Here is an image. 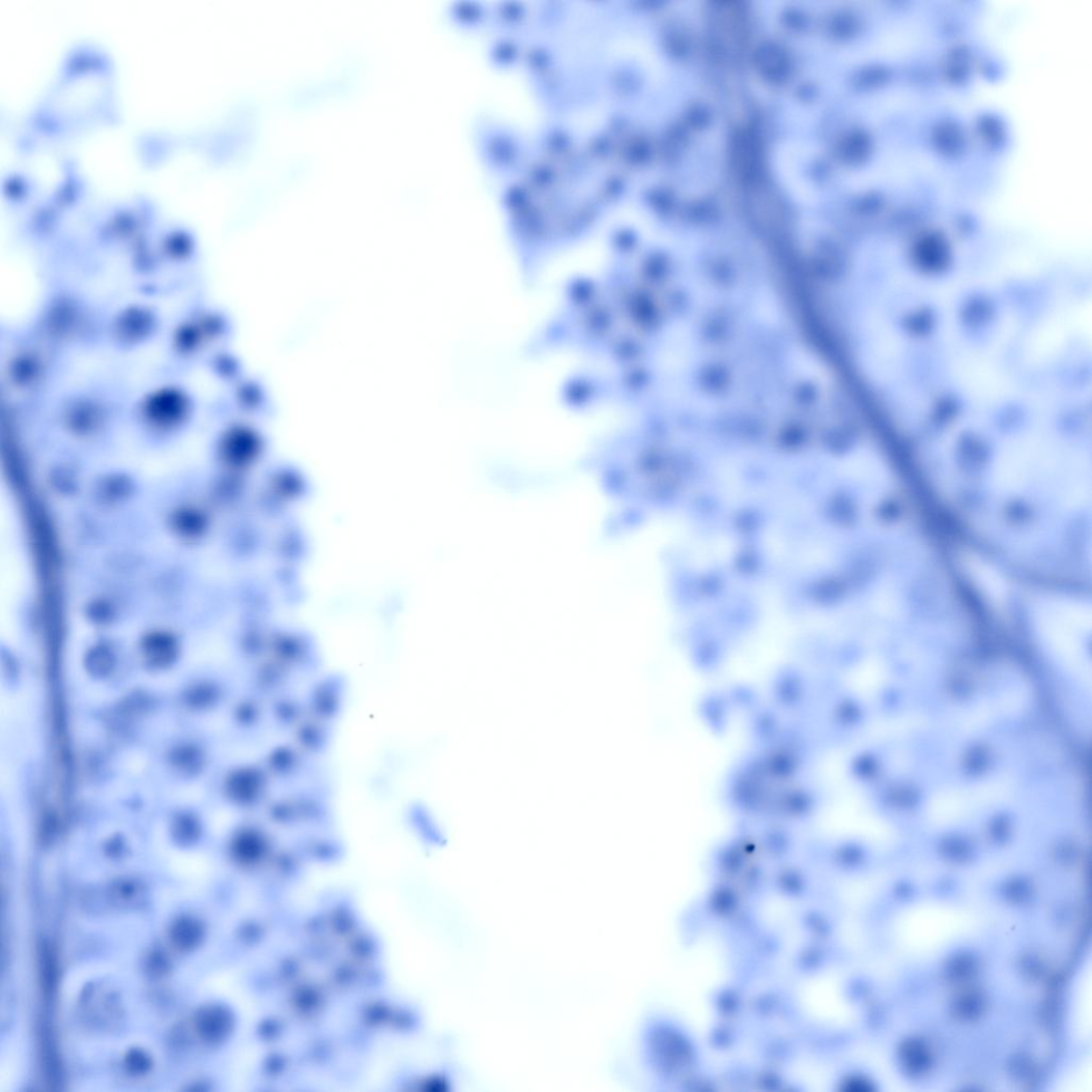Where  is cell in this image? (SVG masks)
Wrapping results in <instances>:
<instances>
[{"label": "cell", "mask_w": 1092, "mask_h": 1092, "mask_svg": "<svg viewBox=\"0 0 1092 1092\" xmlns=\"http://www.w3.org/2000/svg\"><path fill=\"white\" fill-rule=\"evenodd\" d=\"M258 759L277 789H294L323 778L320 761L304 753L289 739L268 746Z\"/></svg>", "instance_id": "cell-2"}, {"label": "cell", "mask_w": 1092, "mask_h": 1092, "mask_svg": "<svg viewBox=\"0 0 1092 1092\" xmlns=\"http://www.w3.org/2000/svg\"><path fill=\"white\" fill-rule=\"evenodd\" d=\"M276 791L259 759L238 764L227 773L223 783L226 802L247 816L259 815Z\"/></svg>", "instance_id": "cell-1"}, {"label": "cell", "mask_w": 1092, "mask_h": 1092, "mask_svg": "<svg viewBox=\"0 0 1092 1092\" xmlns=\"http://www.w3.org/2000/svg\"><path fill=\"white\" fill-rule=\"evenodd\" d=\"M232 720L236 734L250 744L260 743L270 732L267 703L247 691L235 703Z\"/></svg>", "instance_id": "cell-6"}, {"label": "cell", "mask_w": 1092, "mask_h": 1092, "mask_svg": "<svg viewBox=\"0 0 1092 1092\" xmlns=\"http://www.w3.org/2000/svg\"><path fill=\"white\" fill-rule=\"evenodd\" d=\"M259 816L277 833L295 834L301 830L291 789H277Z\"/></svg>", "instance_id": "cell-10"}, {"label": "cell", "mask_w": 1092, "mask_h": 1092, "mask_svg": "<svg viewBox=\"0 0 1092 1092\" xmlns=\"http://www.w3.org/2000/svg\"><path fill=\"white\" fill-rule=\"evenodd\" d=\"M297 680L275 660L253 663L247 676L246 691L266 703L297 687Z\"/></svg>", "instance_id": "cell-5"}, {"label": "cell", "mask_w": 1092, "mask_h": 1092, "mask_svg": "<svg viewBox=\"0 0 1092 1092\" xmlns=\"http://www.w3.org/2000/svg\"><path fill=\"white\" fill-rule=\"evenodd\" d=\"M291 792H293L301 830L336 828L334 794L329 783L323 778L308 782Z\"/></svg>", "instance_id": "cell-3"}, {"label": "cell", "mask_w": 1092, "mask_h": 1092, "mask_svg": "<svg viewBox=\"0 0 1092 1092\" xmlns=\"http://www.w3.org/2000/svg\"><path fill=\"white\" fill-rule=\"evenodd\" d=\"M136 894V886H134L132 883L125 882L115 887L114 895L121 901H128L133 899Z\"/></svg>", "instance_id": "cell-16"}, {"label": "cell", "mask_w": 1092, "mask_h": 1092, "mask_svg": "<svg viewBox=\"0 0 1092 1092\" xmlns=\"http://www.w3.org/2000/svg\"><path fill=\"white\" fill-rule=\"evenodd\" d=\"M347 696L345 677L339 673L319 677L304 691L308 716L337 725L344 714Z\"/></svg>", "instance_id": "cell-4"}, {"label": "cell", "mask_w": 1092, "mask_h": 1092, "mask_svg": "<svg viewBox=\"0 0 1092 1092\" xmlns=\"http://www.w3.org/2000/svg\"><path fill=\"white\" fill-rule=\"evenodd\" d=\"M172 943L180 951H193L200 945L203 938V927L199 921L191 917L176 920L170 929Z\"/></svg>", "instance_id": "cell-12"}, {"label": "cell", "mask_w": 1092, "mask_h": 1092, "mask_svg": "<svg viewBox=\"0 0 1092 1092\" xmlns=\"http://www.w3.org/2000/svg\"><path fill=\"white\" fill-rule=\"evenodd\" d=\"M152 973L163 974L168 970V962L164 955L154 954L149 962Z\"/></svg>", "instance_id": "cell-17"}, {"label": "cell", "mask_w": 1092, "mask_h": 1092, "mask_svg": "<svg viewBox=\"0 0 1092 1092\" xmlns=\"http://www.w3.org/2000/svg\"><path fill=\"white\" fill-rule=\"evenodd\" d=\"M289 842L304 860L333 861L339 858L344 850L335 829L301 830L293 834Z\"/></svg>", "instance_id": "cell-9"}, {"label": "cell", "mask_w": 1092, "mask_h": 1092, "mask_svg": "<svg viewBox=\"0 0 1092 1092\" xmlns=\"http://www.w3.org/2000/svg\"><path fill=\"white\" fill-rule=\"evenodd\" d=\"M124 1065L133 1075H143L148 1073L152 1068V1060L147 1052L139 1048H134L127 1052Z\"/></svg>", "instance_id": "cell-14"}, {"label": "cell", "mask_w": 1092, "mask_h": 1092, "mask_svg": "<svg viewBox=\"0 0 1092 1092\" xmlns=\"http://www.w3.org/2000/svg\"><path fill=\"white\" fill-rule=\"evenodd\" d=\"M412 828L421 833L425 839L431 842H440L443 839L440 826L436 823L430 811L423 806H414L409 814Z\"/></svg>", "instance_id": "cell-13"}, {"label": "cell", "mask_w": 1092, "mask_h": 1092, "mask_svg": "<svg viewBox=\"0 0 1092 1092\" xmlns=\"http://www.w3.org/2000/svg\"><path fill=\"white\" fill-rule=\"evenodd\" d=\"M270 731L289 738L308 717L304 693L291 688L267 703Z\"/></svg>", "instance_id": "cell-7"}, {"label": "cell", "mask_w": 1092, "mask_h": 1092, "mask_svg": "<svg viewBox=\"0 0 1092 1092\" xmlns=\"http://www.w3.org/2000/svg\"><path fill=\"white\" fill-rule=\"evenodd\" d=\"M40 967L44 988L47 993H51L56 984L57 971L54 955L46 945L42 946L40 954Z\"/></svg>", "instance_id": "cell-15"}, {"label": "cell", "mask_w": 1092, "mask_h": 1092, "mask_svg": "<svg viewBox=\"0 0 1092 1092\" xmlns=\"http://www.w3.org/2000/svg\"><path fill=\"white\" fill-rule=\"evenodd\" d=\"M336 727V724L308 716L287 739L304 753L320 761L334 747Z\"/></svg>", "instance_id": "cell-8"}, {"label": "cell", "mask_w": 1092, "mask_h": 1092, "mask_svg": "<svg viewBox=\"0 0 1092 1092\" xmlns=\"http://www.w3.org/2000/svg\"><path fill=\"white\" fill-rule=\"evenodd\" d=\"M229 1030V1016L220 1007H206L196 1016V1031L206 1042L222 1040Z\"/></svg>", "instance_id": "cell-11"}]
</instances>
